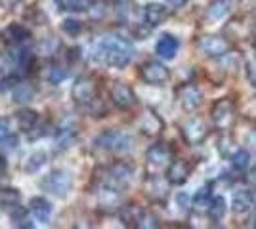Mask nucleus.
<instances>
[{
	"label": "nucleus",
	"mask_w": 256,
	"mask_h": 229,
	"mask_svg": "<svg viewBox=\"0 0 256 229\" xmlns=\"http://www.w3.org/2000/svg\"><path fill=\"white\" fill-rule=\"evenodd\" d=\"M168 17V8L164 4H159V2H151L144 8V19L150 27H157V25H162Z\"/></svg>",
	"instance_id": "12"
},
{
	"label": "nucleus",
	"mask_w": 256,
	"mask_h": 229,
	"mask_svg": "<svg viewBox=\"0 0 256 229\" xmlns=\"http://www.w3.org/2000/svg\"><path fill=\"white\" fill-rule=\"evenodd\" d=\"M46 161H48V155H46V153H44V151H34V153H31V155L27 157L23 170H25L27 174H34V172H38L44 164H46Z\"/></svg>",
	"instance_id": "23"
},
{
	"label": "nucleus",
	"mask_w": 256,
	"mask_h": 229,
	"mask_svg": "<svg viewBox=\"0 0 256 229\" xmlns=\"http://www.w3.org/2000/svg\"><path fill=\"white\" fill-rule=\"evenodd\" d=\"M98 55L107 67L124 69L134 57V46L120 36H106L98 44Z\"/></svg>",
	"instance_id": "1"
},
{
	"label": "nucleus",
	"mask_w": 256,
	"mask_h": 229,
	"mask_svg": "<svg viewBox=\"0 0 256 229\" xmlns=\"http://www.w3.org/2000/svg\"><path fill=\"white\" fill-rule=\"evenodd\" d=\"M254 197L248 189H235L234 191V210L237 214H245L248 208L252 207Z\"/></svg>",
	"instance_id": "18"
},
{
	"label": "nucleus",
	"mask_w": 256,
	"mask_h": 229,
	"mask_svg": "<svg viewBox=\"0 0 256 229\" xmlns=\"http://www.w3.org/2000/svg\"><path fill=\"white\" fill-rule=\"evenodd\" d=\"M48 80L52 82V84H60L62 80H65L67 78V69H64V67L60 65H52L50 69H48Z\"/></svg>",
	"instance_id": "31"
},
{
	"label": "nucleus",
	"mask_w": 256,
	"mask_h": 229,
	"mask_svg": "<svg viewBox=\"0 0 256 229\" xmlns=\"http://www.w3.org/2000/svg\"><path fill=\"white\" fill-rule=\"evenodd\" d=\"M190 164L186 163V161H174L170 163L168 166V170H166V176H168V182L174 184V186H182V184H186V180L190 178Z\"/></svg>",
	"instance_id": "15"
},
{
	"label": "nucleus",
	"mask_w": 256,
	"mask_h": 229,
	"mask_svg": "<svg viewBox=\"0 0 256 229\" xmlns=\"http://www.w3.org/2000/svg\"><path fill=\"white\" fill-rule=\"evenodd\" d=\"M2 36H4V40L10 44L12 48H20V46H23V44L27 42L29 38H31V33L23 27V25H10L4 33H2Z\"/></svg>",
	"instance_id": "14"
},
{
	"label": "nucleus",
	"mask_w": 256,
	"mask_h": 229,
	"mask_svg": "<svg viewBox=\"0 0 256 229\" xmlns=\"http://www.w3.org/2000/svg\"><path fill=\"white\" fill-rule=\"evenodd\" d=\"M208 214H210V218L214 222H220V220L226 216V210H228V203H226V199L222 195L220 197H212V201H210V205H208Z\"/></svg>",
	"instance_id": "25"
},
{
	"label": "nucleus",
	"mask_w": 256,
	"mask_h": 229,
	"mask_svg": "<svg viewBox=\"0 0 256 229\" xmlns=\"http://www.w3.org/2000/svg\"><path fill=\"white\" fill-rule=\"evenodd\" d=\"M38 122V113L32 109H22L16 115V124L23 132H31Z\"/></svg>",
	"instance_id": "20"
},
{
	"label": "nucleus",
	"mask_w": 256,
	"mask_h": 229,
	"mask_svg": "<svg viewBox=\"0 0 256 229\" xmlns=\"http://www.w3.org/2000/svg\"><path fill=\"white\" fill-rule=\"evenodd\" d=\"M182 132H184V136H186V140L188 143H192V145H197V143H201L206 138V124H204L201 119H190L184 122V126H182Z\"/></svg>",
	"instance_id": "8"
},
{
	"label": "nucleus",
	"mask_w": 256,
	"mask_h": 229,
	"mask_svg": "<svg viewBox=\"0 0 256 229\" xmlns=\"http://www.w3.org/2000/svg\"><path fill=\"white\" fill-rule=\"evenodd\" d=\"M148 161L153 166H164L170 161V151L164 143H155L148 149Z\"/></svg>",
	"instance_id": "16"
},
{
	"label": "nucleus",
	"mask_w": 256,
	"mask_h": 229,
	"mask_svg": "<svg viewBox=\"0 0 256 229\" xmlns=\"http://www.w3.org/2000/svg\"><path fill=\"white\" fill-rule=\"evenodd\" d=\"M34 88L31 84H27V82H18L16 86H14V92H12V96H14V101L16 103H27V101H31L34 98Z\"/></svg>",
	"instance_id": "24"
},
{
	"label": "nucleus",
	"mask_w": 256,
	"mask_h": 229,
	"mask_svg": "<svg viewBox=\"0 0 256 229\" xmlns=\"http://www.w3.org/2000/svg\"><path fill=\"white\" fill-rule=\"evenodd\" d=\"M132 174H134V170H132V166H128L126 163L113 164V166H111V170H109L111 182H113V184H117V186H126L128 182L132 180Z\"/></svg>",
	"instance_id": "17"
},
{
	"label": "nucleus",
	"mask_w": 256,
	"mask_h": 229,
	"mask_svg": "<svg viewBox=\"0 0 256 229\" xmlns=\"http://www.w3.org/2000/svg\"><path fill=\"white\" fill-rule=\"evenodd\" d=\"M232 166L235 170H246L250 166V155L246 149H237V151L232 155Z\"/></svg>",
	"instance_id": "28"
},
{
	"label": "nucleus",
	"mask_w": 256,
	"mask_h": 229,
	"mask_svg": "<svg viewBox=\"0 0 256 229\" xmlns=\"http://www.w3.org/2000/svg\"><path fill=\"white\" fill-rule=\"evenodd\" d=\"M140 126H142V130L146 132V134L155 136V134H159V132L162 130V120H160L153 111H148V113L142 117Z\"/></svg>",
	"instance_id": "21"
},
{
	"label": "nucleus",
	"mask_w": 256,
	"mask_h": 229,
	"mask_svg": "<svg viewBox=\"0 0 256 229\" xmlns=\"http://www.w3.org/2000/svg\"><path fill=\"white\" fill-rule=\"evenodd\" d=\"M174 201L178 203V207L180 208H190V195H186V193H178V195L174 197Z\"/></svg>",
	"instance_id": "35"
},
{
	"label": "nucleus",
	"mask_w": 256,
	"mask_h": 229,
	"mask_svg": "<svg viewBox=\"0 0 256 229\" xmlns=\"http://www.w3.org/2000/svg\"><path fill=\"white\" fill-rule=\"evenodd\" d=\"M44 191L56 197H65L73 187V178L67 170H54L40 182Z\"/></svg>",
	"instance_id": "3"
},
{
	"label": "nucleus",
	"mask_w": 256,
	"mask_h": 229,
	"mask_svg": "<svg viewBox=\"0 0 256 229\" xmlns=\"http://www.w3.org/2000/svg\"><path fill=\"white\" fill-rule=\"evenodd\" d=\"M98 201L104 208H117L120 205V195L115 187H104L98 195Z\"/></svg>",
	"instance_id": "22"
},
{
	"label": "nucleus",
	"mask_w": 256,
	"mask_h": 229,
	"mask_svg": "<svg viewBox=\"0 0 256 229\" xmlns=\"http://www.w3.org/2000/svg\"><path fill=\"white\" fill-rule=\"evenodd\" d=\"M62 31L69 36H76L78 33H82V23L78 19H65V21H62Z\"/></svg>",
	"instance_id": "30"
},
{
	"label": "nucleus",
	"mask_w": 256,
	"mask_h": 229,
	"mask_svg": "<svg viewBox=\"0 0 256 229\" xmlns=\"http://www.w3.org/2000/svg\"><path fill=\"white\" fill-rule=\"evenodd\" d=\"M210 115H212V120L216 126L226 128L234 120V103L230 99H220V101H216L212 105Z\"/></svg>",
	"instance_id": "9"
},
{
	"label": "nucleus",
	"mask_w": 256,
	"mask_h": 229,
	"mask_svg": "<svg viewBox=\"0 0 256 229\" xmlns=\"http://www.w3.org/2000/svg\"><path fill=\"white\" fill-rule=\"evenodd\" d=\"M210 201H212V191H210V187H201L195 195H193V201L192 205L195 210H206L208 205H210Z\"/></svg>",
	"instance_id": "26"
},
{
	"label": "nucleus",
	"mask_w": 256,
	"mask_h": 229,
	"mask_svg": "<svg viewBox=\"0 0 256 229\" xmlns=\"http://www.w3.org/2000/svg\"><path fill=\"white\" fill-rule=\"evenodd\" d=\"M67 10L71 11H86L92 8V0H67Z\"/></svg>",
	"instance_id": "33"
},
{
	"label": "nucleus",
	"mask_w": 256,
	"mask_h": 229,
	"mask_svg": "<svg viewBox=\"0 0 256 229\" xmlns=\"http://www.w3.org/2000/svg\"><path fill=\"white\" fill-rule=\"evenodd\" d=\"M20 82V78L16 75H12V76H6V78H2L0 80V92H6L8 88H14L16 84Z\"/></svg>",
	"instance_id": "34"
},
{
	"label": "nucleus",
	"mask_w": 256,
	"mask_h": 229,
	"mask_svg": "<svg viewBox=\"0 0 256 229\" xmlns=\"http://www.w3.org/2000/svg\"><path fill=\"white\" fill-rule=\"evenodd\" d=\"M75 140V132L69 130V128H65V130L60 132V136H58V149H65V147H69L71 143Z\"/></svg>",
	"instance_id": "32"
},
{
	"label": "nucleus",
	"mask_w": 256,
	"mask_h": 229,
	"mask_svg": "<svg viewBox=\"0 0 256 229\" xmlns=\"http://www.w3.org/2000/svg\"><path fill=\"white\" fill-rule=\"evenodd\" d=\"M96 145L100 149H106L109 153H128L134 145V138L120 130H107L104 134H100V138L96 140Z\"/></svg>",
	"instance_id": "2"
},
{
	"label": "nucleus",
	"mask_w": 256,
	"mask_h": 229,
	"mask_svg": "<svg viewBox=\"0 0 256 229\" xmlns=\"http://www.w3.org/2000/svg\"><path fill=\"white\" fill-rule=\"evenodd\" d=\"M29 208H31V214L34 216V220L40 224H48L52 218V205L44 197H32Z\"/></svg>",
	"instance_id": "13"
},
{
	"label": "nucleus",
	"mask_w": 256,
	"mask_h": 229,
	"mask_svg": "<svg viewBox=\"0 0 256 229\" xmlns=\"http://www.w3.org/2000/svg\"><path fill=\"white\" fill-rule=\"evenodd\" d=\"M228 13H230V4H228L226 0H218V2H214V4H210V6L206 8L204 17L212 23H220L228 17Z\"/></svg>",
	"instance_id": "19"
},
{
	"label": "nucleus",
	"mask_w": 256,
	"mask_h": 229,
	"mask_svg": "<svg viewBox=\"0 0 256 229\" xmlns=\"http://www.w3.org/2000/svg\"><path fill=\"white\" fill-rule=\"evenodd\" d=\"M178 99H180L182 109L186 111V113H193V111H197L201 107V103H203V94L195 86H184L180 90Z\"/></svg>",
	"instance_id": "10"
},
{
	"label": "nucleus",
	"mask_w": 256,
	"mask_h": 229,
	"mask_svg": "<svg viewBox=\"0 0 256 229\" xmlns=\"http://www.w3.org/2000/svg\"><path fill=\"white\" fill-rule=\"evenodd\" d=\"M111 99L113 103L120 107V109H130L138 103V98H136V92L132 90V86H128L126 82H117L111 88Z\"/></svg>",
	"instance_id": "7"
},
{
	"label": "nucleus",
	"mask_w": 256,
	"mask_h": 229,
	"mask_svg": "<svg viewBox=\"0 0 256 229\" xmlns=\"http://www.w3.org/2000/svg\"><path fill=\"white\" fill-rule=\"evenodd\" d=\"M178 50H180V40L174 34H162L155 44V52L162 59H174Z\"/></svg>",
	"instance_id": "11"
},
{
	"label": "nucleus",
	"mask_w": 256,
	"mask_h": 229,
	"mask_svg": "<svg viewBox=\"0 0 256 229\" xmlns=\"http://www.w3.org/2000/svg\"><path fill=\"white\" fill-rule=\"evenodd\" d=\"M73 99L80 105H86V103H92L94 98H96V82L90 78V76H80L76 78V82L73 84Z\"/></svg>",
	"instance_id": "5"
},
{
	"label": "nucleus",
	"mask_w": 256,
	"mask_h": 229,
	"mask_svg": "<svg viewBox=\"0 0 256 229\" xmlns=\"http://www.w3.org/2000/svg\"><path fill=\"white\" fill-rule=\"evenodd\" d=\"M140 76L144 78V82H148L151 86H162L170 80V71L159 61H148L140 69Z\"/></svg>",
	"instance_id": "4"
},
{
	"label": "nucleus",
	"mask_w": 256,
	"mask_h": 229,
	"mask_svg": "<svg viewBox=\"0 0 256 229\" xmlns=\"http://www.w3.org/2000/svg\"><path fill=\"white\" fill-rule=\"evenodd\" d=\"M14 124H16V119H10V117H2L0 119V142H6L8 138H12Z\"/></svg>",
	"instance_id": "29"
},
{
	"label": "nucleus",
	"mask_w": 256,
	"mask_h": 229,
	"mask_svg": "<svg viewBox=\"0 0 256 229\" xmlns=\"http://www.w3.org/2000/svg\"><path fill=\"white\" fill-rule=\"evenodd\" d=\"M197 50L203 55H208V57H220L228 52V42L220 36L204 34L197 40Z\"/></svg>",
	"instance_id": "6"
},
{
	"label": "nucleus",
	"mask_w": 256,
	"mask_h": 229,
	"mask_svg": "<svg viewBox=\"0 0 256 229\" xmlns=\"http://www.w3.org/2000/svg\"><path fill=\"white\" fill-rule=\"evenodd\" d=\"M20 189H14V187H6L0 191V205L4 208H12L20 203Z\"/></svg>",
	"instance_id": "27"
},
{
	"label": "nucleus",
	"mask_w": 256,
	"mask_h": 229,
	"mask_svg": "<svg viewBox=\"0 0 256 229\" xmlns=\"http://www.w3.org/2000/svg\"><path fill=\"white\" fill-rule=\"evenodd\" d=\"M246 142H248V145H250V149H252V151L256 153V130H252L250 134H248Z\"/></svg>",
	"instance_id": "36"
}]
</instances>
